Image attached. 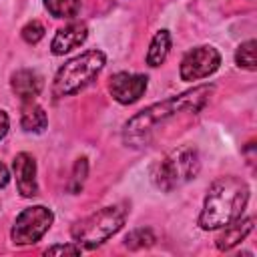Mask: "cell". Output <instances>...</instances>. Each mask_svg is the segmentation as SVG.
Listing matches in <instances>:
<instances>
[{
  "label": "cell",
  "instance_id": "1",
  "mask_svg": "<svg viewBox=\"0 0 257 257\" xmlns=\"http://www.w3.org/2000/svg\"><path fill=\"white\" fill-rule=\"evenodd\" d=\"M249 201V187L239 177H219L211 183L201 215L199 225L205 231L221 229L235 219H239Z\"/></svg>",
  "mask_w": 257,
  "mask_h": 257
},
{
  "label": "cell",
  "instance_id": "2",
  "mask_svg": "<svg viewBox=\"0 0 257 257\" xmlns=\"http://www.w3.org/2000/svg\"><path fill=\"white\" fill-rule=\"evenodd\" d=\"M211 92H213V84H201V86H195L187 92H181L179 96H171V98H165L161 102H155V104L147 106L145 110H141L133 118H128V122L124 124L126 139H131V141L143 139L151 131H155L157 124L177 116L179 112H197V110H201L205 106V102L209 100Z\"/></svg>",
  "mask_w": 257,
  "mask_h": 257
},
{
  "label": "cell",
  "instance_id": "3",
  "mask_svg": "<svg viewBox=\"0 0 257 257\" xmlns=\"http://www.w3.org/2000/svg\"><path fill=\"white\" fill-rule=\"evenodd\" d=\"M104 60H106L104 52L86 50L70 58L68 62H64L54 76V84H52L54 96H68L82 90L86 84H90L98 76V72L104 66Z\"/></svg>",
  "mask_w": 257,
  "mask_h": 257
},
{
  "label": "cell",
  "instance_id": "4",
  "mask_svg": "<svg viewBox=\"0 0 257 257\" xmlns=\"http://www.w3.org/2000/svg\"><path fill=\"white\" fill-rule=\"evenodd\" d=\"M201 169V159L195 147L183 145L167 153L153 171V183L161 191H173L197 177Z\"/></svg>",
  "mask_w": 257,
  "mask_h": 257
},
{
  "label": "cell",
  "instance_id": "5",
  "mask_svg": "<svg viewBox=\"0 0 257 257\" xmlns=\"http://www.w3.org/2000/svg\"><path fill=\"white\" fill-rule=\"evenodd\" d=\"M126 219V209L122 205H110L104 207L84 219H80L72 227V237L78 245H84L88 249L98 247L108 237H112Z\"/></svg>",
  "mask_w": 257,
  "mask_h": 257
},
{
  "label": "cell",
  "instance_id": "6",
  "mask_svg": "<svg viewBox=\"0 0 257 257\" xmlns=\"http://www.w3.org/2000/svg\"><path fill=\"white\" fill-rule=\"evenodd\" d=\"M52 221H54V215L48 207L44 205L28 207L16 217L10 237L16 245H32L40 241V237L50 229Z\"/></svg>",
  "mask_w": 257,
  "mask_h": 257
},
{
  "label": "cell",
  "instance_id": "7",
  "mask_svg": "<svg viewBox=\"0 0 257 257\" xmlns=\"http://www.w3.org/2000/svg\"><path fill=\"white\" fill-rule=\"evenodd\" d=\"M221 64V54L213 46H197L189 50L181 60V78L199 80L213 74Z\"/></svg>",
  "mask_w": 257,
  "mask_h": 257
},
{
  "label": "cell",
  "instance_id": "8",
  "mask_svg": "<svg viewBox=\"0 0 257 257\" xmlns=\"http://www.w3.org/2000/svg\"><path fill=\"white\" fill-rule=\"evenodd\" d=\"M108 90L112 98L120 104L137 102L147 90V76L145 74H131V72H116L110 76Z\"/></svg>",
  "mask_w": 257,
  "mask_h": 257
},
{
  "label": "cell",
  "instance_id": "9",
  "mask_svg": "<svg viewBox=\"0 0 257 257\" xmlns=\"http://www.w3.org/2000/svg\"><path fill=\"white\" fill-rule=\"evenodd\" d=\"M16 187L22 197H36L38 195V183H36V161L28 153H18L12 163Z\"/></svg>",
  "mask_w": 257,
  "mask_h": 257
},
{
  "label": "cell",
  "instance_id": "10",
  "mask_svg": "<svg viewBox=\"0 0 257 257\" xmlns=\"http://www.w3.org/2000/svg\"><path fill=\"white\" fill-rule=\"evenodd\" d=\"M86 36H88L86 24H82V22H72V24L60 28V30L54 34L52 44H50V50H52V54H56V56L66 54V52H70L72 48L80 46V44L86 40Z\"/></svg>",
  "mask_w": 257,
  "mask_h": 257
},
{
  "label": "cell",
  "instance_id": "11",
  "mask_svg": "<svg viewBox=\"0 0 257 257\" xmlns=\"http://www.w3.org/2000/svg\"><path fill=\"white\" fill-rule=\"evenodd\" d=\"M253 231V217H247V219H235L233 223H229V225H225V229L221 231V235L217 237V241H215V245H217V249H221V251H229V249H233L235 245H239L249 233Z\"/></svg>",
  "mask_w": 257,
  "mask_h": 257
},
{
  "label": "cell",
  "instance_id": "12",
  "mask_svg": "<svg viewBox=\"0 0 257 257\" xmlns=\"http://www.w3.org/2000/svg\"><path fill=\"white\" fill-rule=\"evenodd\" d=\"M12 90L22 98V100H34L40 90H42V76L36 70L22 68L12 74Z\"/></svg>",
  "mask_w": 257,
  "mask_h": 257
},
{
  "label": "cell",
  "instance_id": "13",
  "mask_svg": "<svg viewBox=\"0 0 257 257\" xmlns=\"http://www.w3.org/2000/svg\"><path fill=\"white\" fill-rule=\"evenodd\" d=\"M20 124L26 133H42L48 124L44 108L40 104H36L34 100H24L22 114H20Z\"/></svg>",
  "mask_w": 257,
  "mask_h": 257
},
{
  "label": "cell",
  "instance_id": "14",
  "mask_svg": "<svg viewBox=\"0 0 257 257\" xmlns=\"http://www.w3.org/2000/svg\"><path fill=\"white\" fill-rule=\"evenodd\" d=\"M169 50H171V34H169V30H159L151 40V46L147 52V64L161 66L165 62V58L169 56Z\"/></svg>",
  "mask_w": 257,
  "mask_h": 257
},
{
  "label": "cell",
  "instance_id": "15",
  "mask_svg": "<svg viewBox=\"0 0 257 257\" xmlns=\"http://www.w3.org/2000/svg\"><path fill=\"white\" fill-rule=\"evenodd\" d=\"M44 6L54 18H74L80 12V0H44Z\"/></svg>",
  "mask_w": 257,
  "mask_h": 257
},
{
  "label": "cell",
  "instance_id": "16",
  "mask_svg": "<svg viewBox=\"0 0 257 257\" xmlns=\"http://www.w3.org/2000/svg\"><path fill=\"white\" fill-rule=\"evenodd\" d=\"M235 62H237V66H241L245 70H255L257 68V64H255V40H247L237 48Z\"/></svg>",
  "mask_w": 257,
  "mask_h": 257
},
{
  "label": "cell",
  "instance_id": "17",
  "mask_svg": "<svg viewBox=\"0 0 257 257\" xmlns=\"http://www.w3.org/2000/svg\"><path fill=\"white\" fill-rule=\"evenodd\" d=\"M155 243V235L151 229H135L124 237V245L128 249H143Z\"/></svg>",
  "mask_w": 257,
  "mask_h": 257
},
{
  "label": "cell",
  "instance_id": "18",
  "mask_svg": "<svg viewBox=\"0 0 257 257\" xmlns=\"http://www.w3.org/2000/svg\"><path fill=\"white\" fill-rule=\"evenodd\" d=\"M44 36V26L38 22V20H32L28 22L24 28H22V38L28 42V44H36L38 40H42Z\"/></svg>",
  "mask_w": 257,
  "mask_h": 257
},
{
  "label": "cell",
  "instance_id": "19",
  "mask_svg": "<svg viewBox=\"0 0 257 257\" xmlns=\"http://www.w3.org/2000/svg\"><path fill=\"white\" fill-rule=\"evenodd\" d=\"M86 169H88L86 159H84V157L78 159L76 165H74V173H72V185H70L72 193H78V191L82 189V183H84V179H86Z\"/></svg>",
  "mask_w": 257,
  "mask_h": 257
},
{
  "label": "cell",
  "instance_id": "20",
  "mask_svg": "<svg viewBox=\"0 0 257 257\" xmlns=\"http://www.w3.org/2000/svg\"><path fill=\"white\" fill-rule=\"evenodd\" d=\"M80 245H54L46 249V255H80Z\"/></svg>",
  "mask_w": 257,
  "mask_h": 257
},
{
  "label": "cell",
  "instance_id": "21",
  "mask_svg": "<svg viewBox=\"0 0 257 257\" xmlns=\"http://www.w3.org/2000/svg\"><path fill=\"white\" fill-rule=\"evenodd\" d=\"M8 126H10V120H8V114L4 110H0V139L6 137L8 133Z\"/></svg>",
  "mask_w": 257,
  "mask_h": 257
},
{
  "label": "cell",
  "instance_id": "22",
  "mask_svg": "<svg viewBox=\"0 0 257 257\" xmlns=\"http://www.w3.org/2000/svg\"><path fill=\"white\" fill-rule=\"evenodd\" d=\"M8 181H10V171H8V167L4 163H0V189L6 187Z\"/></svg>",
  "mask_w": 257,
  "mask_h": 257
}]
</instances>
